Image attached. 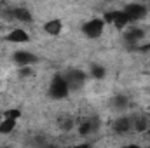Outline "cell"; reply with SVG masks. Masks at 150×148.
<instances>
[{
    "mask_svg": "<svg viewBox=\"0 0 150 148\" xmlns=\"http://www.w3.org/2000/svg\"><path fill=\"white\" fill-rule=\"evenodd\" d=\"M103 28H105L103 19H91V21H87V23L82 26V32H84L86 37L98 38L101 33H103Z\"/></svg>",
    "mask_w": 150,
    "mask_h": 148,
    "instance_id": "cell-1",
    "label": "cell"
},
{
    "mask_svg": "<svg viewBox=\"0 0 150 148\" xmlns=\"http://www.w3.org/2000/svg\"><path fill=\"white\" fill-rule=\"evenodd\" d=\"M122 12L126 14V18L129 21H138V19H143L147 16V7L142 5V4H129V5L124 7Z\"/></svg>",
    "mask_w": 150,
    "mask_h": 148,
    "instance_id": "cell-2",
    "label": "cell"
},
{
    "mask_svg": "<svg viewBox=\"0 0 150 148\" xmlns=\"http://www.w3.org/2000/svg\"><path fill=\"white\" fill-rule=\"evenodd\" d=\"M68 89H70V87H68L65 77H56V78L52 80L51 87H49V92H51L52 98H63V96H67Z\"/></svg>",
    "mask_w": 150,
    "mask_h": 148,
    "instance_id": "cell-3",
    "label": "cell"
},
{
    "mask_svg": "<svg viewBox=\"0 0 150 148\" xmlns=\"http://www.w3.org/2000/svg\"><path fill=\"white\" fill-rule=\"evenodd\" d=\"M112 129L117 134H126V132H129V131L133 129V118H129V117H119V118H115L113 124H112Z\"/></svg>",
    "mask_w": 150,
    "mask_h": 148,
    "instance_id": "cell-4",
    "label": "cell"
},
{
    "mask_svg": "<svg viewBox=\"0 0 150 148\" xmlns=\"http://www.w3.org/2000/svg\"><path fill=\"white\" fill-rule=\"evenodd\" d=\"M65 80H67L68 87H80L86 82V73L80 72V70H70L65 75Z\"/></svg>",
    "mask_w": 150,
    "mask_h": 148,
    "instance_id": "cell-5",
    "label": "cell"
},
{
    "mask_svg": "<svg viewBox=\"0 0 150 148\" xmlns=\"http://www.w3.org/2000/svg\"><path fill=\"white\" fill-rule=\"evenodd\" d=\"M14 61H16L19 66L33 65V63H37V56H35L33 52H28V51H16V52H14Z\"/></svg>",
    "mask_w": 150,
    "mask_h": 148,
    "instance_id": "cell-6",
    "label": "cell"
},
{
    "mask_svg": "<svg viewBox=\"0 0 150 148\" xmlns=\"http://www.w3.org/2000/svg\"><path fill=\"white\" fill-rule=\"evenodd\" d=\"M12 21L30 23V21H32V12H30L26 7H14V9H12Z\"/></svg>",
    "mask_w": 150,
    "mask_h": 148,
    "instance_id": "cell-7",
    "label": "cell"
},
{
    "mask_svg": "<svg viewBox=\"0 0 150 148\" xmlns=\"http://www.w3.org/2000/svg\"><path fill=\"white\" fill-rule=\"evenodd\" d=\"M129 105V99L126 94H115L112 99H110V106L112 110H117V111H124Z\"/></svg>",
    "mask_w": 150,
    "mask_h": 148,
    "instance_id": "cell-8",
    "label": "cell"
},
{
    "mask_svg": "<svg viewBox=\"0 0 150 148\" xmlns=\"http://www.w3.org/2000/svg\"><path fill=\"white\" fill-rule=\"evenodd\" d=\"M145 37V32L142 30V28H138V26H131L127 32H126V40H129V42H138V40H142V38Z\"/></svg>",
    "mask_w": 150,
    "mask_h": 148,
    "instance_id": "cell-9",
    "label": "cell"
},
{
    "mask_svg": "<svg viewBox=\"0 0 150 148\" xmlns=\"http://www.w3.org/2000/svg\"><path fill=\"white\" fill-rule=\"evenodd\" d=\"M91 75H93V78L101 80V78H105L107 70H105V66H103V65H93V66H91Z\"/></svg>",
    "mask_w": 150,
    "mask_h": 148,
    "instance_id": "cell-10",
    "label": "cell"
},
{
    "mask_svg": "<svg viewBox=\"0 0 150 148\" xmlns=\"http://www.w3.org/2000/svg\"><path fill=\"white\" fill-rule=\"evenodd\" d=\"M45 32L49 35H58L61 32V21H49L45 25Z\"/></svg>",
    "mask_w": 150,
    "mask_h": 148,
    "instance_id": "cell-11",
    "label": "cell"
},
{
    "mask_svg": "<svg viewBox=\"0 0 150 148\" xmlns=\"http://www.w3.org/2000/svg\"><path fill=\"white\" fill-rule=\"evenodd\" d=\"M16 127V120L14 118H7L0 124V134H9L12 129Z\"/></svg>",
    "mask_w": 150,
    "mask_h": 148,
    "instance_id": "cell-12",
    "label": "cell"
},
{
    "mask_svg": "<svg viewBox=\"0 0 150 148\" xmlns=\"http://www.w3.org/2000/svg\"><path fill=\"white\" fill-rule=\"evenodd\" d=\"M9 40H11V42H26V40H28V35H26L23 30H14V32L9 35Z\"/></svg>",
    "mask_w": 150,
    "mask_h": 148,
    "instance_id": "cell-13",
    "label": "cell"
},
{
    "mask_svg": "<svg viewBox=\"0 0 150 148\" xmlns=\"http://www.w3.org/2000/svg\"><path fill=\"white\" fill-rule=\"evenodd\" d=\"M19 77L21 78H28V77H33L35 72H33V66L32 65H25V66H19Z\"/></svg>",
    "mask_w": 150,
    "mask_h": 148,
    "instance_id": "cell-14",
    "label": "cell"
}]
</instances>
